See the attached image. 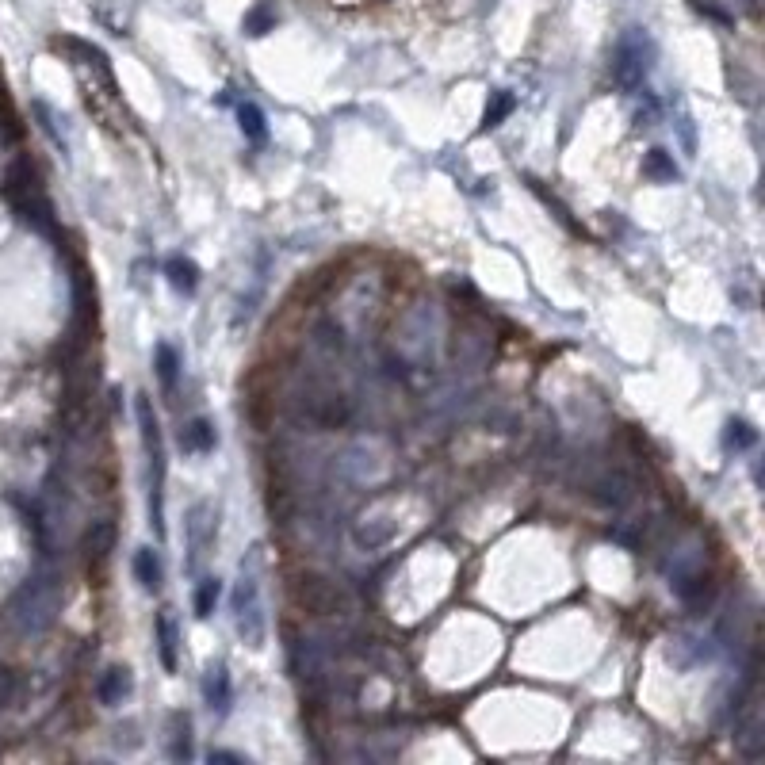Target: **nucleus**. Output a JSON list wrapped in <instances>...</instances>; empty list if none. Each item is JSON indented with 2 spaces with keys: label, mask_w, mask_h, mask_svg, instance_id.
I'll use <instances>...</instances> for the list:
<instances>
[{
  "label": "nucleus",
  "mask_w": 765,
  "mask_h": 765,
  "mask_svg": "<svg viewBox=\"0 0 765 765\" xmlns=\"http://www.w3.org/2000/svg\"><path fill=\"white\" fill-rule=\"evenodd\" d=\"M153 368H157V379H161V387L165 391H173L176 387V372H180V356H176V349L173 345H157L153 349Z\"/></svg>",
  "instance_id": "obj_15"
},
{
  "label": "nucleus",
  "mask_w": 765,
  "mask_h": 765,
  "mask_svg": "<svg viewBox=\"0 0 765 765\" xmlns=\"http://www.w3.org/2000/svg\"><path fill=\"white\" fill-rule=\"evenodd\" d=\"M192 723L188 716H173V758H192Z\"/></svg>",
  "instance_id": "obj_20"
},
{
  "label": "nucleus",
  "mask_w": 765,
  "mask_h": 765,
  "mask_svg": "<svg viewBox=\"0 0 765 765\" xmlns=\"http://www.w3.org/2000/svg\"><path fill=\"white\" fill-rule=\"evenodd\" d=\"M203 697H207V704H211V712H219V716L230 712V674H226V666H211V670H207V678H203Z\"/></svg>",
  "instance_id": "obj_6"
},
{
  "label": "nucleus",
  "mask_w": 765,
  "mask_h": 765,
  "mask_svg": "<svg viewBox=\"0 0 765 765\" xmlns=\"http://www.w3.org/2000/svg\"><path fill=\"white\" fill-rule=\"evenodd\" d=\"M754 440H758V433H754L746 421H727V433H723V444H727V448L743 452V448H750Z\"/></svg>",
  "instance_id": "obj_19"
},
{
  "label": "nucleus",
  "mask_w": 765,
  "mask_h": 765,
  "mask_svg": "<svg viewBox=\"0 0 765 765\" xmlns=\"http://www.w3.org/2000/svg\"><path fill=\"white\" fill-rule=\"evenodd\" d=\"M238 123H241V134H245L253 146H261L264 138H268V127H264V111L257 108L253 100L238 104Z\"/></svg>",
  "instance_id": "obj_12"
},
{
  "label": "nucleus",
  "mask_w": 765,
  "mask_h": 765,
  "mask_svg": "<svg viewBox=\"0 0 765 765\" xmlns=\"http://www.w3.org/2000/svg\"><path fill=\"white\" fill-rule=\"evenodd\" d=\"M215 540V521H211V505L199 502L192 505V513H188V567L196 570L203 563V555H207V547Z\"/></svg>",
  "instance_id": "obj_5"
},
{
  "label": "nucleus",
  "mask_w": 765,
  "mask_h": 765,
  "mask_svg": "<svg viewBox=\"0 0 765 765\" xmlns=\"http://www.w3.org/2000/svg\"><path fill=\"white\" fill-rule=\"evenodd\" d=\"M643 173L658 180V184H674L678 180V165H674V157L666 150H651L643 157Z\"/></svg>",
  "instance_id": "obj_16"
},
{
  "label": "nucleus",
  "mask_w": 765,
  "mask_h": 765,
  "mask_svg": "<svg viewBox=\"0 0 765 765\" xmlns=\"http://www.w3.org/2000/svg\"><path fill=\"white\" fill-rule=\"evenodd\" d=\"M115 536H119L115 521H92V525H88V532H85L88 559H108L111 551H115Z\"/></svg>",
  "instance_id": "obj_7"
},
{
  "label": "nucleus",
  "mask_w": 765,
  "mask_h": 765,
  "mask_svg": "<svg viewBox=\"0 0 765 765\" xmlns=\"http://www.w3.org/2000/svg\"><path fill=\"white\" fill-rule=\"evenodd\" d=\"M219 593H222L219 578H203V582H199V590H196V616L199 620H207V616L215 612V605H219Z\"/></svg>",
  "instance_id": "obj_18"
},
{
  "label": "nucleus",
  "mask_w": 765,
  "mask_h": 765,
  "mask_svg": "<svg viewBox=\"0 0 765 765\" xmlns=\"http://www.w3.org/2000/svg\"><path fill=\"white\" fill-rule=\"evenodd\" d=\"M165 276H169L173 291H180V295H192L199 287V268L196 261H188V257H169V261H165Z\"/></svg>",
  "instance_id": "obj_9"
},
{
  "label": "nucleus",
  "mask_w": 765,
  "mask_h": 765,
  "mask_svg": "<svg viewBox=\"0 0 765 765\" xmlns=\"http://www.w3.org/2000/svg\"><path fill=\"white\" fill-rule=\"evenodd\" d=\"M134 414H138L142 448H146V463H150V525L157 536H165V471L169 467H165V444H161L150 394H134Z\"/></svg>",
  "instance_id": "obj_1"
},
{
  "label": "nucleus",
  "mask_w": 765,
  "mask_h": 765,
  "mask_svg": "<svg viewBox=\"0 0 765 765\" xmlns=\"http://www.w3.org/2000/svg\"><path fill=\"white\" fill-rule=\"evenodd\" d=\"M134 578H138V586L146 593L161 590V563H157L153 547H138L134 551Z\"/></svg>",
  "instance_id": "obj_10"
},
{
  "label": "nucleus",
  "mask_w": 765,
  "mask_h": 765,
  "mask_svg": "<svg viewBox=\"0 0 765 765\" xmlns=\"http://www.w3.org/2000/svg\"><path fill=\"white\" fill-rule=\"evenodd\" d=\"M157 647H161V662L165 670H176V624L173 616H157Z\"/></svg>",
  "instance_id": "obj_17"
},
{
  "label": "nucleus",
  "mask_w": 765,
  "mask_h": 765,
  "mask_svg": "<svg viewBox=\"0 0 765 765\" xmlns=\"http://www.w3.org/2000/svg\"><path fill=\"white\" fill-rule=\"evenodd\" d=\"M180 444L188 448V452H211L215 448V429H211V421H188V429H180Z\"/></svg>",
  "instance_id": "obj_13"
},
{
  "label": "nucleus",
  "mask_w": 765,
  "mask_h": 765,
  "mask_svg": "<svg viewBox=\"0 0 765 765\" xmlns=\"http://www.w3.org/2000/svg\"><path fill=\"white\" fill-rule=\"evenodd\" d=\"M651 66H655V43H651V35L639 31V27L624 31L620 43H616V54H612V77H616V85L624 88V92L643 88Z\"/></svg>",
  "instance_id": "obj_2"
},
{
  "label": "nucleus",
  "mask_w": 765,
  "mask_h": 765,
  "mask_svg": "<svg viewBox=\"0 0 765 765\" xmlns=\"http://www.w3.org/2000/svg\"><path fill=\"white\" fill-rule=\"evenodd\" d=\"M276 23H280V12H276V4H272V0H257V4L245 12V35L261 39V35H268Z\"/></svg>",
  "instance_id": "obj_11"
},
{
  "label": "nucleus",
  "mask_w": 765,
  "mask_h": 765,
  "mask_svg": "<svg viewBox=\"0 0 765 765\" xmlns=\"http://www.w3.org/2000/svg\"><path fill=\"white\" fill-rule=\"evenodd\" d=\"M513 108H517V96H513V92H490V104H486V115H482V131L502 127L505 119L513 115Z\"/></svg>",
  "instance_id": "obj_14"
},
{
  "label": "nucleus",
  "mask_w": 765,
  "mask_h": 765,
  "mask_svg": "<svg viewBox=\"0 0 765 765\" xmlns=\"http://www.w3.org/2000/svg\"><path fill=\"white\" fill-rule=\"evenodd\" d=\"M291 597L310 616H337L349 605V593L341 590L333 578H322V574H299L291 582Z\"/></svg>",
  "instance_id": "obj_3"
},
{
  "label": "nucleus",
  "mask_w": 765,
  "mask_h": 765,
  "mask_svg": "<svg viewBox=\"0 0 765 765\" xmlns=\"http://www.w3.org/2000/svg\"><path fill=\"white\" fill-rule=\"evenodd\" d=\"M211 762H241V754H211Z\"/></svg>",
  "instance_id": "obj_21"
},
{
  "label": "nucleus",
  "mask_w": 765,
  "mask_h": 765,
  "mask_svg": "<svg viewBox=\"0 0 765 765\" xmlns=\"http://www.w3.org/2000/svg\"><path fill=\"white\" fill-rule=\"evenodd\" d=\"M131 685L134 681H131V670H127V666H111L108 674L100 678V685H96V697H100V704H108L111 708V704H119V700L131 693Z\"/></svg>",
  "instance_id": "obj_8"
},
{
  "label": "nucleus",
  "mask_w": 765,
  "mask_h": 765,
  "mask_svg": "<svg viewBox=\"0 0 765 765\" xmlns=\"http://www.w3.org/2000/svg\"><path fill=\"white\" fill-rule=\"evenodd\" d=\"M234 620H238L241 639L261 651L264 639H268V620H264V605H261V586L253 574H241L238 590H234Z\"/></svg>",
  "instance_id": "obj_4"
}]
</instances>
